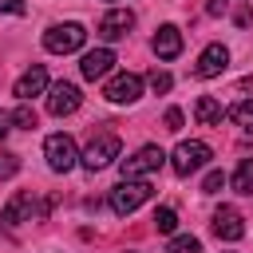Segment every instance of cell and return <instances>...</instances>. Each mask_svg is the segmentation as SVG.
<instances>
[{
	"label": "cell",
	"mask_w": 253,
	"mask_h": 253,
	"mask_svg": "<svg viewBox=\"0 0 253 253\" xmlns=\"http://www.w3.org/2000/svg\"><path fill=\"white\" fill-rule=\"evenodd\" d=\"M119 150H123V142H119V134L115 130H99L91 142H87V150L79 154V162H83V170H103V166H111L115 158H119Z\"/></svg>",
	"instance_id": "obj_1"
},
{
	"label": "cell",
	"mask_w": 253,
	"mask_h": 253,
	"mask_svg": "<svg viewBox=\"0 0 253 253\" xmlns=\"http://www.w3.org/2000/svg\"><path fill=\"white\" fill-rule=\"evenodd\" d=\"M154 198V186L150 182H138V178H123L115 190H111V210L119 213V217H126V213H134L142 202H150Z\"/></svg>",
	"instance_id": "obj_2"
},
{
	"label": "cell",
	"mask_w": 253,
	"mask_h": 253,
	"mask_svg": "<svg viewBox=\"0 0 253 253\" xmlns=\"http://www.w3.org/2000/svg\"><path fill=\"white\" fill-rule=\"evenodd\" d=\"M83 40H87V28H83V24H75V20L55 24V28H47V32H43V47H47V51H55V55L79 51V47H83Z\"/></svg>",
	"instance_id": "obj_3"
},
{
	"label": "cell",
	"mask_w": 253,
	"mask_h": 253,
	"mask_svg": "<svg viewBox=\"0 0 253 253\" xmlns=\"http://www.w3.org/2000/svg\"><path fill=\"white\" fill-rule=\"evenodd\" d=\"M210 158H213V150H210L206 142L190 138V142H178V146H174V154H170V166H174V174H178V178H186V174L202 170Z\"/></svg>",
	"instance_id": "obj_4"
},
{
	"label": "cell",
	"mask_w": 253,
	"mask_h": 253,
	"mask_svg": "<svg viewBox=\"0 0 253 253\" xmlns=\"http://www.w3.org/2000/svg\"><path fill=\"white\" fill-rule=\"evenodd\" d=\"M43 154H47V166L55 170V174H67L75 162H79V150H75V138L71 134H47V142H43Z\"/></svg>",
	"instance_id": "obj_5"
},
{
	"label": "cell",
	"mask_w": 253,
	"mask_h": 253,
	"mask_svg": "<svg viewBox=\"0 0 253 253\" xmlns=\"http://www.w3.org/2000/svg\"><path fill=\"white\" fill-rule=\"evenodd\" d=\"M162 162H166L162 146H142V150H134L130 158H123V178H142V174H154Z\"/></svg>",
	"instance_id": "obj_6"
},
{
	"label": "cell",
	"mask_w": 253,
	"mask_h": 253,
	"mask_svg": "<svg viewBox=\"0 0 253 253\" xmlns=\"http://www.w3.org/2000/svg\"><path fill=\"white\" fill-rule=\"evenodd\" d=\"M79 103H83V95H79V87L75 83H55L51 87V95H47V111L55 115V119H63V115H75L79 111Z\"/></svg>",
	"instance_id": "obj_7"
},
{
	"label": "cell",
	"mask_w": 253,
	"mask_h": 253,
	"mask_svg": "<svg viewBox=\"0 0 253 253\" xmlns=\"http://www.w3.org/2000/svg\"><path fill=\"white\" fill-rule=\"evenodd\" d=\"M138 95H142V79H138L134 71L115 75V79L103 87V99H107V103H134Z\"/></svg>",
	"instance_id": "obj_8"
},
{
	"label": "cell",
	"mask_w": 253,
	"mask_h": 253,
	"mask_svg": "<svg viewBox=\"0 0 253 253\" xmlns=\"http://www.w3.org/2000/svg\"><path fill=\"white\" fill-rule=\"evenodd\" d=\"M130 28H134V12H126V8H115V12H107V16L99 20L95 36H99V40H123Z\"/></svg>",
	"instance_id": "obj_9"
},
{
	"label": "cell",
	"mask_w": 253,
	"mask_h": 253,
	"mask_svg": "<svg viewBox=\"0 0 253 253\" xmlns=\"http://www.w3.org/2000/svg\"><path fill=\"white\" fill-rule=\"evenodd\" d=\"M225 63H229V47H221V43H210V47L198 55V67H194V75H198V79H213V75H221V71H225Z\"/></svg>",
	"instance_id": "obj_10"
},
{
	"label": "cell",
	"mask_w": 253,
	"mask_h": 253,
	"mask_svg": "<svg viewBox=\"0 0 253 253\" xmlns=\"http://www.w3.org/2000/svg\"><path fill=\"white\" fill-rule=\"evenodd\" d=\"M43 87H47V67H43V63H32V67L16 79V87H12V91H16V99H20V103H28L32 95H43Z\"/></svg>",
	"instance_id": "obj_11"
},
{
	"label": "cell",
	"mask_w": 253,
	"mask_h": 253,
	"mask_svg": "<svg viewBox=\"0 0 253 253\" xmlns=\"http://www.w3.org/2000/svg\"><path fill=\"white\" fill-rule=\"evenodd\" d=\"M213 233H217L221 241H241V237H245V221H241V213H237L233 206H221V210L213 213Z\"/></svg>",
	"instance_id": "obj_12"
},
{
	"label": "cell",
	"mask_w": 253,
	"mask_h": 253,
	"mask_svg": "<svg viewBox=\"0 0 253 253\" xmlns=\"http://www.w3.org/2000/svg\"><path fill=\"white\" fill-rule=\"evenodd\" d=\"M150 47H154L158 59H178V55H182V32H178L174 24H162V28L154 32Z\"/></svg>",
	"instance_id": "obj_13"
},
{
	"label": "cell",
	"mask_w": 253,
	"mask_h": 253,
	"mask_svg": "<svg viewBox=\"0 0 253 253\" xmlns=\"http://www.w3.org/2000/svg\"><path fill=\"white\" fill-rule=\"evenodd\" d=\"M111 67H115V51L111 47H95V51H87L83 55V63H79V71H83V79H103V75H111Z\"/></svg>",
	"instance_id": "obj_14"
},
{
	"label": "cell",
	"mask_w": 253,
	"mask_h": 253,
	"mask_svg": "<svg viewBox=\"0 0 253 253\" xmlns=\"http://www.w3.org/2000/svg\"><path fill=\"white\" fill-rule=\"evenodd\" d=\"M28 213H32V194H16V198L0 210V225H4V229H12V225H20Z\"/></svg>",
	"instance_id": "obj_15"
},
{
	"label": "cell",
	"mask_w": 253,
	"mask_h": 253,
	"mask_svg": "<svg viewBox=\"0 0 253 253\" xmlns=\"http://www.w3.org/2000/svg\"><path fill=\"white\" fill-rule=\"evenodd\" d=\"M221 115H225V111H221V103H217L213 95H202V99L194 103V119H198L202 126H217Z\"/></svg>",
	"instance_id": "obj_16"
},
{
	"label": "cell",
	"mask_w": 253,
	"mask_h": 253,
	"mask_svg": "<svg viewBox=\"0 0 253 253\" xmlns=\"http://www.w3.org/2000/svg\"><path fill=\"white\" fill-rule=\"evenodd\" d=\"M233 190L245 194V198H253V158H241V162H237V170H233Z\"/></svg>",
	"instance_id": "obj_17"
},
{
	"label": "cell",
	"mask_w": 253,
	"mask_h": 253,
	"mask_svg": "<svg viewBox=\"0 0 253 253\" xmlns=\"http://www.w3.org/2000/svg\"><path fill=\"white\" fill-rule=\"evenodd\" d=\"M229 119H233L241 130H249V134H253V99H241V103L229 111Z\"/></svg>",
	"instance_id": "obj_18"
},
{
	"label": "cell",
	"mask_w": 253,
	"mask_h": 253,
	"mask_svg": "<svg viewBox=\"0 0 253 253\" xmlns=\"http://www.w3.org/2000/svg\"><path fill=\"white\" fill-rule=\"evenodd\" d=\"M154 229H158V233H174V229H178V213H174L170 206L154 210Z\"/></svg>",
	"instance_id": "obj_19"
},
{
	"label": "cell",
	"mask_w": 253,
	"mask_h": 253,
	"mask_svg": "<svg viewBox=\"0 0 253 253\" xmlns=\"http://www.w3.org/2000/svg\"><path fill=\"white\" fill-rule=\"evenodd\" d=\"M166 253H202V241L190 237V233H182V237H174V241L166 245Z\"/></svg>",
	"instance_id": "obj_20"
},
{
	"label": "cell",
	"mask_w": 253,
	"mask_h": 253,
	"mask_svg": "<svg viewBox=\"0 0 253 253\" xmlns=\"http://www.w3.org/2000/svg\"><path fill=\"white\" fill-rule=\"evenodd\" d=\"M12 123H16V126H24V130H32V126H36L40 119H36V111H32L28 103H20V107L12 111Z\"/></svg>",
	"instance_id": "obj_21"
},
{
	"label": "cell",
	"mask_w": 253,
	"mask_h": 253,
	"mask_svg": "<svg viewBox=\"0 0 253 253\" xmlns=\"http://www.w3.org/2000/svg\"><path fill=\"white\" fill-rule=\"evenodd\" d=\"M146 83H150V87H154V95H162V91H170V83H174V79H170V71H158V67H154V71H150V79H146Z\"/></svg>",
	"instance_id": "obj_22"
},
{
	"label": "cell",
	"mask_w": 253,
	"mask_h": 253,
	"mask_svg": "<svg viewBox=\"0 0 253 253\" xmlns=\"http://www.w3.org/2000/svg\"><path fill=\"white\" fill-rule=\"evenodd\" d=\"M221 186H225V174H221V170H210V174L202 178V194H217Z\"/></svg>",
	"instance_id": "obj_23"
},
{
	"label": "cell",
	"mask_w": 253,
	"mask_h": 253,
	"mask_svg": "<svg viewBox=\"0 0 253 253\" xmlns=\"http://www.w3.org/2000/svg\"><path fill=\"white\" fill-rule=\"evenodd\" d=\"M20 170V154H0V182H8Z\"/></svg>",
	"instance_id": "obj_24"
},
{
	"label": "cell",
	"mask_w": 253,
	"mask_h": 253,
	"mask_svg": "<svg viewBox=\"0 0 253 253\" xmlns=\"http://www.w3.org/2000/svg\"><path fill=\"white\" fill-rule=\"evenodd\" d=\"M162 123H166V130H174V134H178V130H182V111H178V107H170Z\"/></svg>",
	"instance_id": "obj_25"
},
{
	"label": "cell",
	"mask_w": 253,
	"mask_h": 253,
	"mask_svg": "<svg viewBox=\"0 0 253 253\" xmlns=\"http://www.w3.org/2000/svg\"><path fill=\"white\" fill-rule=\"evenodd\" d=\"M233 20H237V28H249V24H253V8H237Z\"/></svg>",
	"instance_id": "obj_26"
},
{
	"label": "cell",
	"mask_w": 253,
	"mask_h": 253,
	"mask_svg": "<svg viewBox=\"0 0 253 253\" xmlns=\"http://www.w3.org/2000/svg\"><path fill=\"white\" fill-rule=\"evenodd\" d=\"M0 12H12V16H20V12H24V0H0Z\"/></svg>",
	"instance_id": "obj_27"
},
{
	"label": "cell",
	"mask_w": 253,
	"mask_h": 253,
	"mask_svg": "<svg viewBox=\"0 0 253 253\" xmlns=\"http://www.w3.org/2000/svg\"><path fill=\"white\" fill-rule=\"evenodd\" d=\"M8 130H12V115L0 111V138H8Z\"/></svg>",
	"instance_id": "obj_28"
},
{
	"label": "cell",
	"mask_w": 253,
	"mask_h": 253,
	"mask_svg": "<svg viewBox=\"0 0 253 253\" xmlns=\"http://www.w3.org/2000/svg\"><path fill=\"white\" fill-rule=\"evenodd\" d=\"M206 12H210V16H221V12H225V0H210Z\"/></svg>",
	"instance_id": "obj_29"
}]
</instances>
